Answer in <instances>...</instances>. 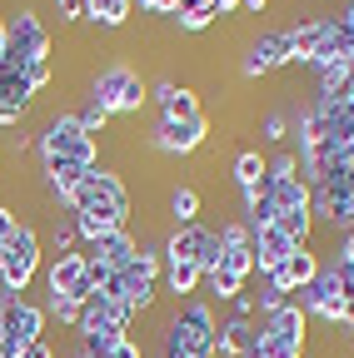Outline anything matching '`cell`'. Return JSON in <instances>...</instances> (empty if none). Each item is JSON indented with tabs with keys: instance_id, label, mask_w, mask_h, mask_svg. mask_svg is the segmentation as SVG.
<instances>
[{
	"instance_id": "bcb514c9",
	"label": "cell",
	"mask_w": 354,
	"mask_h": 358,
	"mask_svg": "<svg viewBox=\"0 0 354 358\" xmlns=\"http://www.w3.org/2000/svg\"><path fill=\"white\" fill-rule=\"evenodd\" d=\"M0 60H6V15H0Z\"/></svg>"
},
{
	"instance_id": "c3c4849f",
	"label": "cell",
	"mask_w": 354,
	"mask_h": 358,
	"mask_svg": "<svg viewBox=\"0 0 354 358\" xmlns=\"http://www.w3.org/2000/svg\"><path fill=\"white\" fill-rule=\"evenodd\" d=\"M349 343H354V329H349Z\"/></svg>"
},
{
	"instance_id": "f6af8a7d",
	"label": "cell",
	"mask_w": 354,
	"mask_h": 358,
	"mask_svg": "<svg viewBox=\"0 0 354 358\" xmlns=\"http://www.w3.org/2000/svg\"><path fill=\"white\" fill-rule=\"evenodd\" d=\"M210 6H215V15H235V10H240V0H210Z\"/></svg>"
},
{
	"instance_id": "83f0119b",
	"label": "cell",
	"mask_w": 354,
	"mask_h": 358,
	"mask_svg": "<svg viewBox=\"0 0 354 358\" xmlns=\"http://www.w3.org/2000/svg\"><path fill=\"white\" fill-rule=\"evenodd\" d=\"M215 268H230L235 279H245V284H250V279H254V249H250V244H245V249H225Z\"/></svg>"
},
{
	"instance_id": "d4e9b609",
	"label": "cell",
	"mask_w": 354,
	"mask_h": 358,
	"mask_svg": "<svg viewBox=\"0 0 354 358\" xmlns=\"http://www.w3.org/2000/svg\"><path fill=\"white\" fill-rule=\"evenodd\" d=\"M235 294H245V279H235L230 268H210L205 274V299L210 303H230Z\"/></svg>"
},
{
	"instance_id": "1f68e13d",
	"label": "cell",
	"mask_w": 354,
	"mask_h": 358,
	"mask_svg": "<svg viewBox=\"0 0 354 358\" xmlns=\"http://www.w3.org/2000/svg\"><path fill=\"white\" fill-rule=\"evenodd\" d=\"M46 313H50V319H60L65 329H75V324H80V299H70V294H50V299H46Z\"/></svg>"
},
{
	"instance_id": "277c9868",
	"label": "cell",
	"mask_w": 354,
	"mask_h": 358,
	"mask_svg": "<svg viewBox=\"0 0 354 358\" xmlns=\"http://www.w3.org/2000/svg\"><path fill=\"white\" fill-rule=\"evenodd\" d=\"M46 303H30L25 294H0V358H20L30 343L46 338Z\"/></svg>"
},
{
	"instance_id": "3957f363",
	"label": "cell",
	"mask_w": 354,
	"mask_h": 358,
	"mask_svg": "<svg viewBox=\"0 0 354 358\" xmlns=\"http://www.w3.org/2000/svg\"><path fill=\"white\" fill-rule=\"evenodd\" d=\"M35 145H40V164H85V169L100 164V140H90L75 124V115H50Z\"/></svg>"
},
{
	"instance_id": "60d3db41",
	"label": "cell",
	"mask_w": 354,
	"mask_h": 358,
	"mask_svg": "<svg viewBox=\"0 0 354 358\" xmlns=\"http://www.w3.org/2000/svg\"><path fill=\"white\" fill-rule=\"evenodd\" d=\"M230 308H235L230 319H259V308H254V294H235V299H230Z\"/></svg>"
},
{
	"instance_id": "52a82bcc",
	"label": "cell",
	"mask_w": 354,
	"mask_h": 358,
	"mask_svg": "<svg viewBox=\"0 0 354 358\" xmlns=\"http://www.w3.org/2000/svg\"><path fill=\"white\" fill-rule=\"evenodd\" d=\"M294 303L309 313V319H320V324H339V329H344V303H349V299H344V284H339L334 259H325V264H320V274L294 294Z\"/></svg>"
},
{
	"instance_id": "74e56055",
	"label": "cell",
	"mask_w": 354,
	"mask_h": 358,
	"mask_svg": "<svg viewBox=\"0 0 354 358\" xmlns=\"http://www.w3.org/2000/svg\"><path fill=\"white\" fill-rule=\"evenodd\" d=\"M15 229H20V214H15L11 204H0V254H6V244H11Z\"/></svg>"
},
{
	"instance_id": "cb8c5ba5",
	"label": "cell",
	"mask_w": 354,
	"mask_h": 358,
	"mask_svg": "<svg viewBox=\"0 0 354 358\" xmlns=\"http://www.w3.org/2000/svg\"><path fill=\"white\" fill-rule=\"evenodd\" d=\"M230 179L245 189V185H259V179H270V159H264L259 150H240L235 164H230Z\"/></svg>"
},
{
	"instance_id": "7bdbcfd3",
	"label": "cell",
	"mask_w": 354,
	"mask_h": 358,
	"mask_svg": "<svg viewBox=\"0 0 354 358\" xmlns=\"http://www.w3.org/2000/svg\"><path fill=\"white\" fill-rule=\"evenodd\" d=\"M20 358H55V348H50V343H46V338H40V343H30V348H25V353H20Z\"/></svg>"
},
{
	"instance_id": "e0dca14e",
	"label": "cell",
	"mask_w": 354,
	"mask_h": 358,
	"mask_svg": "<svg viewBox=\"0 0 354 358\" xmlns=\"http://www.w3.org/2000/svg\"><path fill=\"white\" fill-rule=\"evenodd\" d=\"M160 284L175 294V299H195L200 289H205V268L200 264H190V259H165V268H160Z\"/></svg>"
},
{
	"instance_id": "ac0fdd59",
	"label": "cell",
	"mask_w": 354,
	"mask_h": 358,
	"mask_svg": "<svg viewBox=\"0 0 354 358\" xmlns=\"http://www.w3.org/2000/svg\"><path fill=\"white\" fill-rule=\"evenodd\" d=\"M254 343V319H225L215 338V358H245Z\"/></svg>"
},
{
	"instance_id": "8fae6325",
	"label": "cell",
	"mask_w": 354,
	"mask_h": 358,
	"mask_svg": "<svg viewBox=\"0 0 354 358\" xmlns=\"http://www.w3.org/2000/svg\"><path fill=\"white\" fill-rule=\"evenodd\" d=\"M205 140H210V115H200V120H180V124L155 120V129L145 134V145H150L155 155H170V159H185V155L205 150Z\"/></svg>"
},
{
	"instance_id": "e575fe53",
	"label": "cell",
	"mask_w": 354,
	"mask_h": 358,
	"mask_svg": "<svg viewBox=\"0 0 354 358\" xmlns=\"http://www.w3.org/2000/svg\"><path fill=\"white\" fill-rule=\"evenodd\" d=\"M219 244H225V249H245V244H250V224H245V219L219 224Z\"/></svg>"
},
{
	"instance_id": "4fadbf2b",
	"label": "cell",
	"mask_w": 354,
	"mask_h": 358,
	"mask_svg": "<svg viewBox=\"0 0 354 358\" xmlns=\"http://www.w3.org/2000/svg\"><path fill=\"white\" fill-rule=\"evenodd\" d=\"M320 264H325V259H320V249H315V244H304V249H294V254H290L280 268H270L264 279H270L280 294H290V299H294V294H299L309 279L320 274Z\"/></svg>"
},
{
	"instance_id": "4dcf8cb0",
	"label": "cell",
	"mask_w": 354,
	"mask_h": 358,
	"mask_svg": "<svg viewBox=\"0 0 354 358\" xmlns=\"http://www.w3.org/2000/svg\"><path fill=\"white\" fill-rule=\"evenodd\" d=\"M50 249H55V254L80 249V239H75V224H70V214H60V209H55V219H50Z\"/></svg>"
},
{
	"instance_id": "9a60e30c",
	"label": "cell",
	"mask_w": 354,
	"mask_h": 358,
	"mask_svg": "<svg viewBox=\"0 0 354 358\" xmlns=\"http://www.w3.org/2000/svg\"><path fill=\"white\" fill-rule=\"evenodd\" d=\"M250 249H254V274L264 279V274H270V268H280L299 244L280 229V224H264V229H254V234H250Z\"/></svg>"
},
{
	"instance_id": "484cf974",
	"label": "cell",
	"mask_w": 354,
	"mask_h": 358,
	"mask_svg": "<svg viewBox=\"0 0 354 358\" xmlns=\"http://www.w3.org/2000/svg\"><path fill=\"white\" fill-rule=\"evenodd\" d=\"M275 224H280V229H285L299 249L315 239V214H309V209H285V214H275Z\"/></svg>"
},
{
	"instance_id": "5b68a950",
	"label": "cell",
	"mask_w": 354,
	"mask_h": 358,
	"mask_svg": "<svg viewBox=\"0 0 354 358\" xmlns=\"http://www.w3.org/2000/svg\"><path fill=\"white\" fill-rule=\"evenodd\" d=\"M40 259H46V239H40L35 224L20 219V229L11 234L6 254H0V294H25L30 279L40 274Z\"/></svg>"
},
{
	"instance_id": "b9f144b4",
	"label": "cell",
	"mask_w": 354,
	"mask_h": 358,
	"mask_svg": "<svg viewBox=\"0 0 354 358\" xmlns=\"http://www.w3.org/2000/svg\"><path fill=\"white\" fill-rule=\"evenodd\" d=\"M105 358H145V348H140L135 338H125V343H120L115 353H105Z\"/></svg>"
},
{
	"instance_id": "d590c367",
	"label": "cell",
	"mask_w": 354,
	"mask_h": 358,
	"mask_svg": "<svg viewBox=\"0 0 354 358\" xmlns=\"http://www.w3.org/2000/svg\"><path fill=\"white\" fill-rule=\"evenodd\" d=\"M25 80L35 85V95H40V90L55 80V65H50V60H30V65H25Z\"/></svg>"
},
{
	"instance_id": "8992f818",
	"label": "cell",
	"mask_w": 354,
	"mask_h": 358,
	"mask_svg": "<svg viewBox=\"0 0 354 358\" xmlns=\"http://www.w3.org/2000/svg\"><path fill=\"white\" fill-rule=\"evenodd\" d=\"M30 60H50V25L40 20L30 6H20L11 20H6V70H15V75H25V65Z\"/></svg>"
},
{
	"instance_id": "681fc988",
	"label": "cell",
	"mask_w": 354,
	"mask_h": 358,
	"mask_svg": "<svg viewBox=\"0 0 354 358\" xmlns=\"http://www.w3.org/2000/svg\"><path fill=\"white\" fill-rule=\"evenodd\" d=\"M70 358H85V353H70Z\"/></svg>"
},
{
	"instance_id": "44dd1931",
	"label": "cell",
	"mask_w": 354,
	"mask_h": 358,
	"mask_svg": "<svg viewBox=\"0 0 354 358\" xmlns=\"http://www.w3.org/2000/svg\"><path fill=\"white\" fill-rule=\"evenodd\" d=\"M250 353H254V358H304V348H299V343L280 338V334H275L270 324H264V319L254 324V343H250Z\"/></svg>"
},
{
	"instance_id": "2e32d148",
	"label": "cell",
	"mask_w": 354,
	"mask_h": 358,
	"mask_svg": "<svg viewBox=\"0 0 354 358\" xmlns=\"http://www.w3.org/2000/svg\"><path fill=\"white\" fill-rule=\"evenodd\" d=\"M135 254H140V239L130 234V229H115V234H105V239H95L90 249H85V259H95L105 268H125Z\"/></svg>"
},
{
	"instance_id": "603a6c76",
	"label": "cell",
	"mask_w": 354,
	"mask_h": 358,
	"mask_svg": "<svg viewBox=\"0 0 354 358\" xmlns=\"http://www.w3.org/2000/svg\"><path fill=\"white\" fill-rule=\"evenodd\" d=\"M200 209H205V199H200L195 185H175L170 189V219H175V229H180V224H200Z\"/></svg>"
},
{
	"instance_id": "7402d4cb",
	"label": "cell",
	"mask_w": 354,
	"mask_h": 358,
	"mask_svg": "<svg viewBox=\"0 0 354 358\" xmlns=\"http://www.w3.org/2000/svg\"><path fill=\"white\" fill-rule=\"evenodd\" d=\"M270 185V199H275V214H285V209H309V185L299 174H290V179H264Z\"/></svg>"
},
{
	"instance_id": "4316f807",
	"label": "cell",
	"mask_w": 354,
	"mask_h": 358,
	"mask_svg": "<svg viewBox=\"0 0 354 358\" xmlns=\"http://www.w3.org/2000/svg\"><path fill=\"white\" fill-rule=\"evenodd\" d=\"M125 338H130V334H120V329H95V334L80 338V353H85V358H105V353H115Z\"/></svg>"
},
{
	"instance_id": "f1b7e54d",
	"label": "cell",
	"mask_w": 354,
	"mask_h": 358,
	"mask_svg": "<svg viewBox=\"0 0 354 358\" xmlns=\"http://www.w3.org/2000/svg\"><path fill=\"white\" fill-rule=\"evenodd\" d=\"M175 20V30L180 35H200V30H210L219 15H215V6H200V10H180V15H170Z\"/></svg>"
},
{
	"instance_id": "9c48e42d",
	"label": "cell",
	"mask_w": 354,
	"mask_h": 358,
	"mask_svg": "<svg viewBox=\"0 0 354 358\" xmlns=\"http://www.w3.org/2000/svg\"><path fill=\"white\" fill-rule=\"evenodd\" d=\"M165 259H190L200 264L205 274L219 264V254H225V244H219V229H210V224H180V229L165 234Z\"/></svg>"
},
{
	"instance_id": "ba28073f",
	"label": "cell",
	"mask_w": 354,
	"mask_h": 358,
	"mask_svg": "<svg viewBox=\"0 0 354 358\" xmlns=\"http://www.w3.org/2000/svg\"><path fill=\"white\" fill-rule=\"evenodd\" d=\"M75 209H120V214H130L135 204H130V189H125V179L115 174V169H105V164H95L90 174L75 185V194L65 199V214H75Z\"/></svg>"
},
{
	"instance_id": "d6a6232c",
	"label": "cell",
	"mask_w": 354,
	"mask_h": 358,
	"mask_svg": "<svg viewBox=\"0 0 354 358\" xmlns=\"http://www.w3.org/2000/svg\"><path fill=\"white\" fill-rule=\"evenodd\" d=\"M259 134H264L270 145H285V140H290V110H270V115L259 120Z\"/></svg>"
},
{
	"instance_id": "5bb4252c",
	"label": "cell",
	"mask_w": 354,
	"mask_h": 358,
	"mask_svg": "<svg viewBox=\"0 0 354 358\" xmlns=\"http://www.w3.org/2000/svg\"><path fill=\"white\" fill-rule=\"evenodd\" d=\"M150 100L160 105V120H170V124L205 115V110H200V95H195L190 85H175V80H155V85H150Z\"/></svg>"
},
{
	"instance_id": "ab89813d",
	"label": "cell",
	"mask_w": 354,
	"mask_h": 358,
	"mask_svg": "<svg viewBox=\"0 0 354 358\" xmlns=\"http://www.w3.org/2000/svg\"><path fill=\"white\" fill-rule=\"evenodd\" d=\"M334 20H339V35H344V50L354 55V0H349L344 10H334Z\"/></svg>"
},
{
	"instance_id": "30bf717a",
	"label": "cell",
	"mask_w": 354,
	"mask_h": 358,
	"mask_svg": "<svg viewBox=\"0 0 354 358\" xmlns=\"http://www.w3.org/2000/svg\"><path fill=\"white\" fill-rule=\"evenodd\" d=\"M294 65V50H290V35L285 30H259L250 45H245V55H240V80H264V75H275Z\"/></svg>"
},
{
	"instance_id": "836d02e7",
	"label": "cell",
	"mask_w": 354,
	"mask_h": 358,
	"mask_svg": "<svg viewBox=\"0 0 354 358\" xmlns=\"http://www.w3.org/2000/svg\"><path fill=\"white\" fill-rule=\"evenodd\" d=\"M285 303H290V294H280V289H275L270 279H259V294H254V308L264 313V319H270V313H275V308H285Z\"/></svg>"
},
{
	"instance_id": "f35d334b",
	"label": "cell",
	"mask_w": 354,
	"mask_h": 358,
	"mask_svg": "<svg viewBox=\"0 0 354 358\" xmlns=\"http://www.w3.org/2000/svg\"><path fill=\"white\" fill-rule=\"evenodd\" d=\"M50 10H55L65 25H75V20H85V0H50Z\"/></svg>"
},
{
	"instance_id": "ffe728a7",
	"label": "cell",
	"mask_w": 354,
	"mask_h": 358,
	"mask_svg": "<svg viewBox=\"0 0 354 358\" xmlns=\"http://www.w3.org/2000/svg\"><path fill=\"white\" fill-rule=\"evenodd\" d=\"M264 324H270V329H275L280 338L299 343V348H304V338H309V313H304V308H299L294 299H290L285 308H275V313H270V319H264Z\"/></svg>"
},
{
	"instance_id": "7a4b0ae2",
	"label": "cell",
	"mask_w": 354,
	"mask_h": 358,
	"mask_svg": "<svg viewBox=\"0 0 354 358\" xmlns=\"http://www.w3.org/2000/svg\"><path fill=\"white\" fill-rule=\"evenodd\" d=\"M90 100L100 110H110V120H130L150 105V85L130 60H110L90 75Z\"/></svg>"
},
{
	"instance_id": "8d00e7d4",
	"label": "cell",
	"mask_w": 354,
	"mask_h": 358,
	"mask_svg": "<svg viewBox=\"0 0 354 358\" xmlns=\"http://www.w3.org/2000/svg\"><path fill=\"white\" fill-rule=\"evenodd\" d=\"M290 174H299V155L294 150H280L270 159V179H290Z\"/></svg>"
},
{
	"instance_id": "7c38bea8",
	"label": "cell",
	"mask_w": 354,
	"mask_h": 358,
	"mask_svg": "<svg viewBox=\"0 0 354 358\" xmlns=\"http://www.w3.org/2000/svg\"><path fill=\"white\" fill-rule=\"evenodd\" d=\"M46 294H70V299H90L95 284L85 274V249H70V254H50L46 264Z\"/></svg>"
},
{
	"instance_id": "d6986e66",
	"label": "cell",
	"mask_w": 354,
	"mask_h": 358,
	"mask_svg": "<svg viewBox=\"0 0 354 358\" xmlns=\"http://www.w3.org/2000/svg\"><path fill=\"white\" fill-rule=\"evenodd\" d=\"M135 15V0H85V20L100 30H125Z\"/></svg>"
},
{
	"instance_id": "6da1fadb",
	"label": "cell",
	"mask_w": 354,
	"mask_h": 358,
	"mask_svg": "<svg viewBox=\"0 0 354 358\" xmlns=\"http://www.w3.org/2000/svg\"><path fill=\"white\" fill-rule=\"evenodd\" d=\"M215 338H219V319L205 294L175 303L170 324H165V343L160 358H215Z\"/></svg>"
},
{
	"instance_id": "f546056e",
	"label": "cell",
	"mask_w": 354,
	"mask_h": 358,
	"mask_svg": "<svg viewBox=\"0 0 354 358\" xmlns=\"http://www.w3.org/2000/svg\"><path fill=\"white\" fill-rule=\"evenodd\" d=\"M75 124H80L85 134H90V140H100V134H105V124H110V110H100L95 100H85V105L75 110Z\"/></svg>"
},
{
	"instance_id": "7dc6e473",
	"label": "cell",
	"mask_w": 354,
	"mask_h": 358,
	"mask_svg": "<svg viewBox=\"0 0 354 358\" xmlns=\"http://www.w3.org/2000/svg\"><path fill=\"white\" fill-rule=\"evenodd\" d=\"M349 110H354V95H349Z\"/></svg>"
},
{
	"instance_id": "ee69618b",
	"label": "cell",
	"mask_w": 354,
	"mask_h": 358,
	"mask_svg": "<svg viewBox=\"0 0 354 358\" xmlns=\"http://www.w3.org/2000/svg\"><path fill=\"white\" fill-rule=\"evenodd\" d=\"M240 10L245 15H264V10H270V0H240Z\"/></svg>"
}]
</instances>
